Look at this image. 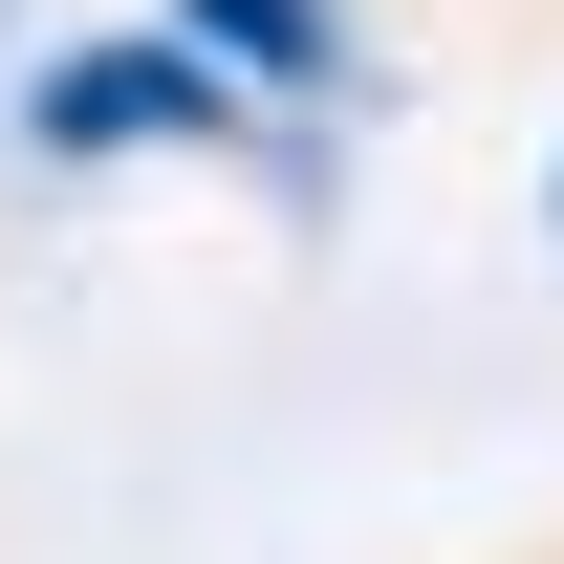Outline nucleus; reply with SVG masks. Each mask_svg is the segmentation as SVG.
Returning a JSON list of instances; mask_svg holds the SVG:
<instances>
[{
    "label": "nucleus",
    "mask_w": 564,
    "mask_h": 564,
    "mask_svg": "<svg viewBox=\"0 0 564 564\" xmlns=\"http://www.w3.org/2000/svg\"><path fill=\"white\" fill-rule=\"evenodd\" d=\"M152 22H196L261 109H348V87H369V22H348V0H152Z\"/></svg>",
    "instance_id": "f03ea898"
},
{
    "label": "nucleus",
    "mask_w": 564,
    "mask_h": 564,
    "mask_svg": "<svg viewBox=\"0 0 564 564\" xmlns=\"http://www.w3.org/2000/svg\"><path fill=\"white\" fill-rule=\"evenodd\" d=\"M543 217H564V152H543Z\"/></svg>",
    "instance_id": "7ed1b4c3"
},
{
    "label": "nucleus",
    "mask_w": 564,
    "mask_h": 564,
    "mask_svg": "<svg viewBox=\"0 0 564 564\" xmlns=\"http://www.w3.org/2000/svg\"><path fill=\"white\" fill-rule=\"evenodd\" d=\"M0 131H22V174H152V152H261L282 109L217 66L196 22H87V44H44L0 87Z\"/></svg>",
    "instance_id": "f257e3e1"
}]
</instances>
